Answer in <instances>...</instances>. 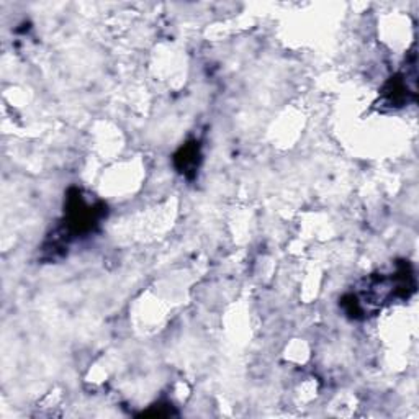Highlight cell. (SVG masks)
<instances>
[{
  "label": "cell",
  "instance_id": "cell-1",
  "mask_svg": "<svg viewBox=\"0 0 419 419\" xmlns=\"http://www.w3.org/2000/svg\"><path fill=\"white\" fill-rule=\"evenodd\" d=\"M198 161H200V149H198V143H189L180 149L179 152L175 155V166L182 174L189 175L190 172L197 171L198 167Z\"/></svg>",
  "mask_w": 419,
  "mask_h": 419
}]
</instances>
